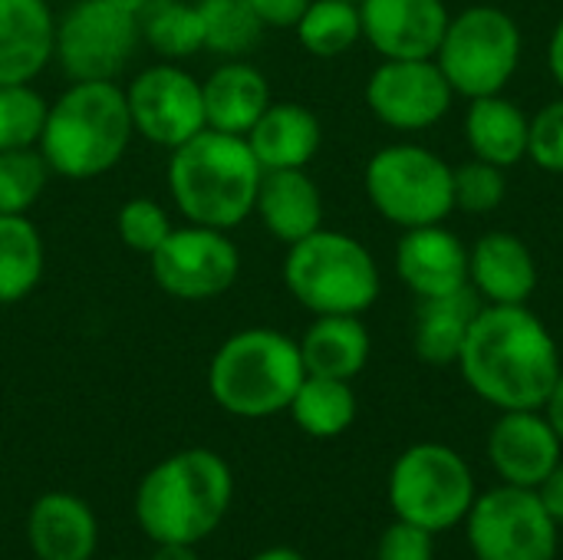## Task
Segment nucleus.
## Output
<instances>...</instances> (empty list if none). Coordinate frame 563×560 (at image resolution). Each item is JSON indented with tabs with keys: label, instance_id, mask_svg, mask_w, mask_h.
<instances>
[{
	"label": "nucleus",
	"instance_id": "4c0bfd02",
	"mask_svg": "<svg viewBox=\"0 0 563 560\" xmlns=\"http://www.w3.org/2000/svg\"><path fill=\"white\" fill-rule=\"evenodd\" d=\"M247 3L257 10L264 26H294L300 13L310 7V0H247Z\"/></svg>",
	"mask_w": 563,
	"mask_h": 560
},
{
	"label": "nucleus",
	"instance_id": "c03bdc74",
	"mask_svg": "<svg viewBox=\"0 0 563 560\" xmlns=\"http://www.w3.org/2000/svg\"><path fill=\"white\" fill-rule=\"evenodd\" d=\"M106 3H115V7H122V10H129V13H139L148 0H106Z\"/></svg>",
	"mask_w": 563,
	"mask_h": 560
},
{
	"label": "nucleus",
	"instance_id": "a878e982",
	"mask_svg": "<svg viewBox=\"0 0 563 560\" xmlns=\"http://www.w3.org/2000/svg\"><path fill=\"white\" fill-rule=\"evenodd\" d=\"M528 129L531 119L525 109L501 92L472 99L465 112V139L472 155L498 168H511L528 155Z\"/></svg>",
	"mask_w": 563,
	"mask_h": 560
},
{
	"label": "nucleus",
	"instance_id": "37998d69",
	"mask_svg": "<svg viewBox=\"0 0 563 560\" xmlns=\"http://www.w3.org/2000/svg\"><path fill=\"white\" fill-rule=\"evenodd\" d=\"M251 560H307L300 551H294V548H267V551H261V554H254Z\"/></svg>",
	"mask_w": 563,
	"mask_h": 560
},
{
	"label": "nucleus",
	"instance_id": "ea45409f",
	"mask_svg": "<svg viewBox=\"0 0 563 560\" xmlns=\"http://www.w3.org/2000/svg\"><path fill=\"white\" fill-rule=\"evenodd\" d=\"M548 66H551L554 83L563 89V17L558 20V26L551 33V43H548Z\"/></svg>",
	"mask_w": 563,
	"mask_h": 560
},
{
	"label": "nucleus",
	"instance_id": "aec40b11",
	"mask_svg": "<svg viewBox=\"0 0 563 560\" xmlns=\"http://www.w3.org/2000/svg\"><path fill=\"white\" fill-rule=\"evenodd\" d=\"M53 40L46 0H0V83H33L53 59Z\"/></svg>",
	"mask_w": 563,
	"mask_h": 560
},
{
	"label": "nucleus",
	"instance_id": "39448f33",
	"mask_svg": "<svg viewBox=\"0 0 563 560\" xmlns=\"http://www.w3.org/2000/svg\"><path fill=\"white\" fill-rule=\"evenodd\" d=\"M307 370L300 343L271 327L228 337L208 366L211 399L238 419H267L290 406Z\"/></svg>",
	"mask_w": 563,
	"mask_h": 560
},
{
	"label": "nucleus",
	"instance_id": "a18cd8bd",
	"mask_svg": "<svg viewBox=\"0 0 563 560\" xmlns=\"http://www.w3.org/2000/svg\"><path fill=\"white\" fill-rule=\"evenodd\" d=\"M350 3H360V0H350Z\"/></svg>",
	"mask_w": 563,
	"mask_h": 560
},
{
	"label": "nucleus",
	"instance_id": "6e6552de",
	"mask_svg": "<svg viewBox=\"0 0 563 560\" xmlns=\"http://www.w3.org/2000/svg\"><path fill=\"white\" fill-rule=\"evenodd\" d=\"M435 63L445 73L455 96H495L518 73L521 26L501 7H465L459 17L449 20Z\"/></svg>",
	"mask_w": 563,
	"mask_h": 560
},
{
	"label": "nucleus",
	"instance_id": "f257e3e1",
	"mask_svg": "<svg viewBox=\"0 0 563 560\" xmlns=\"http://www.w3.org/2000/svg\"><path fill=\"white\" fill-rule=\"evenodd\" d=\"M459 366L472 393L501 413L544 409L563 370L551 330L528 304H485Z\"/></svg>",
	"mask_w": 563,
	"mask_h": 560
},
{
	"label": "nucleus",
	"instance_id": "c9c22d12",
	"mask_svg": "<svg viewBox=\"0 0 563 560\" xmlns=\"http://www.w3.org/2000/svg\"><path fill=\"white\" fill-rule=\"evenodd\" d=\"M528 158L544 168L563 175V96L548 102L528 129Z\"/></svg>",
	"mask_w": 563,
	"mask_h": 560
},
{
	"label": "nucleus",
	"instance_id": "c85d7f7f",
	"mask_svg": "<svg viewBox=\"0 0 563 560\" xmlns=\"http://www.w3.org/2000/svg\"><path fill=\"white\" fill-rule=\"evenodd\" d=\"M139 36L165 59H185L205 50L201 13L195 0H148L139 13Z\"/></svg>",
	"mask_w": 563,
	"mask_h": 560
},
{
	"label": "nucleus",
	"instance_id": "c756f323",
	"mask_svg": "<svg viewBox=\"0 0 563 560\" xmlns=\"http://www.w3.org/2000/svg\"><path fill=\"white\" fill-rule=\"evenodd\" d=\"M297 40L313 56H340L363 36L360 3L350 0H310V7L294 23Z\"/></svg>",
	"mask_w": 563,
	"mask_h": 560
},
{
	"label": "nucleus",
	"instance_id": "f704fd0d",
	"mask_svg": "<svg viewBox=\"0 0 563 560\" xmlns=\"http://www.w3.org/2000/svg\"><path fill=\"white\" fill-rule=\"evenodd\" d=\"M115 231H119V241H122L129 251L152 257V254L158 251V244L172 234V218H168V211H165L158 201H152V198H129V201L119 208Z\"/></svg>",
	"mask_w": 563,
	"mask_h": 560
},
{
	"label": "nucleus",
	"instance_id": "bb28decb",
	"mask_svg": "<svg viewBox=\"0 0 563 560\" xmlns=\"http://www.w3.org/2000/svg\"><path fill=\"white\" fill-rule=\"evenodd\" d=\"M46 251L26 215H0V307L26 300L43 277Z\"/></svg>",
	"mask_w": 563,
	"mask_h": 560
},
{
	"label": "nucleus",
	"instance_id": "20e7f679",
	"mask_svg": "<svg viewBox=\"0 0 563 560\" xmlns=\"http://www.w3.org/2000/svg\"><path fill=\"white\" fill-rule=\"evenodd\" d=\"M132 116L125 89L112 83H73L49 109L40 135V152L53 175L89 182L112 172L129 142Z\"/></svg>",
	"mask_w": 563,
	"mask_h": 560
},
{
	"label": "nucleus",
	"instance_id": "9b49d317",
	"mask_svg": "<svg viewBox=\"0 0 563 560\" xmlns=\"http://www.w3.org/2000/svg\"><path fill=\"white\" fill-rule=\"evenodd\" d=\"M139 40L135 13L106 0H79L56 20L53 56L73 83H112Z\"/></svg>",
	"mask_w": 563,
	"mask_h": 560
},
{
	"label": "nucleus",
	"instance_id": "ddd939ff",
	"mask_svg": "<svg viewBox=\"0 0 563 560\" xmlns=\"http://www.w3.org/2000/svg\"><path fill=\"white\" fill-rule=\"evenodd\" d=\"M125 102L135 135L168 152L205 129L201 83L172 59L142 69L125 86Z\"/></svg>",
	"mask_w": 563,
	"mask_h": 560
},
{
	"label": "nucleus",
	"instance_id": "cd10ccee",
	"mask_svg": "<svg viewBox=\"0 0 563 560\" xmlns=\"http://www.w3.org/2000/svg\"><path fill=\"white\" fill-rule=\"evenodd\" d=\"M287 413L294 416L300 432L313 439H336L356 422V393L346 380L307 373Z\"/></svg>",
	"mask_w": 563,
	"mask_h": 560
},
{
	"label": "nucleus",
	"instance_id": "a19ab883",
	"mask_svg": "<svg viewBox=\"0 0 563 560\" xmlns=\"http://www.w3.org/2000/svg\"><path fill=\"white\" fill-rule=\"evenodd\" d=\"M544 416L551 419L554 432L561 436L563 442V370L561 376H558V383H554V389H551V396H548V403H544Z\"/></svg>",
	"mask_w": 563,
	"mask_h": 560
},
{
	"label": "nucleus",
	"instance_id": "2eb2a0df",
	"mask_svg": "<svg viewBox=\"0 0 563 560\" xmlns=\"http://www.w3.org/2000/svg\"><path fill=\"white\" fill-rule=\"evenodd\" d=\"M561 459L563 442L544 409H508L488 432V462L505 485L538 488Z\"/></svg>",
	"mask_w": 563,
	"mask_h": 560
},
{
	"label": "nucleus",
	"instance_id": "dca6fc26",
	"mask_svg": "<svg viewBox=\"0 0 563 560\" xmlns=\"http://www.w3.org/2000/svg\"><path fill=\"white\" fill-rule=\"evenodd\" d=\"M360 20L383 59H435L452 17L442 0H360Z\"/></svg>",
	"mask_w": 563,
	"mask_h": 560
},
{
	"label": "nucleus",
	"instance_id": "6ab92c4d",
	"mask_svg": "<svg viewBox=\"0 0 563 560\" xmlns=\"http://www.w3.org/2000/svg\"><path fill=\"white\" fill-rule=\"evenodd\" d=\"M26 541L36 560H92L99 525L86 502L69 492H46L26 518Z\"/></svg>",
	"mask_w": 563,
	"mask_h": 560
},
{
	"label": "nucleus",
	"instance_id": "f8f14e48",
	"mask_svg": "<svg viewBox=\"0 0 563 560\" xmlns=\"http://www.w3.org/2000/svg\"><path fill=\"white\" fill-rule=\"evenodd\" d=\"M148 264L155 284L168 297L201 304L234 287L241 274V251L228 231L188 221L185 228H172Z\"/></svg>",
	"mask_w": 563,
	"mask_h": 560
},
{
	"label": "nucleus",
	"instance_id": "4468645a",
	"mask_svg": "<svg viewBox=\"0 0 563 560\" xmlns=\"http://www.w3.org/2000/svg\"><path fill=\"white\" fill-rule=\"evenodd\" d=\"M455 89L435 59H383L366 79L369 112L399 132H422L442 122Z\"/></svg>",
	"mask_w": 563,
	"mask_h": 560
},
{
	"label": "nucleus",
	"instance_id": "1a4fd4ad",
	"mask_svg": "<svg viewBox=\"0 0 563 560\" xmlns=\"http://www.w3.org/2000/svg\"><path fill=\"white\" fill-rule=\"evenodd\" d=\"M366 195L399 228L442 224L455 211L452 165L426 145H386L366 165Z\"/></svg>",
	"mask_w": 563,
	"mask_h": 560
},
{
	"label": "nucleus",
	"instance_id": "7c9ffc66",
	"mask_svg": "<svg viewBox=\"0 0 563 560\" xmlns=\"http://www.w3.org/2000/svg\"><path fill=\"white\" fill-rule=\"evenodd\" d=\"M195 3L201 13L205 50L224 59H241L261 43L264 20L247 0H195Z\"/></svg>",
	"mask_w": 563,
	"mask_h": 560
},
{
	"label": "nucleus",
	"instance_id": "7ed1b4c3",
	"mask_svg": "<svg viewBox=\"0 0 563 560\" xmlns=\"http://www.w3.org/2000/svg\"><path fill=\"white\" fill-rule=\"evenodd\" d=\"M264 168L244 135L201 129L168 158V191L191 224L231 231L254 215Z\"/></svg>",
	"mask_w": 563,
	"mask_h": 560
},
{
	"label": "nucleus",
	"instance_id": "5701e85b",
	"mask_svg": "<svg viewBox=\"0 0 563 560\" xmlns=\"http://www.w3.org/2000/svg\"><path fill=\"white\" fill-rule=\"evenodd\" d=\"M264 172L307 168L323 142L320 119L300 102H271L254 129L244 135Z\"/></svg>",
	"mask_w": 563,
	"mask_h": 560
},
{
	"label": "nucleus",
	"instance_id": "58836bf2",
	"mask_svg": "<svg viewBox=\"0 0 563 560\" xmlns=\"http://www.w3.org/2000/svg\"><path fill=\"white\" fill-rule=\"evenodd\" d=\"M538 495H541L548 515L558 521V528H563V459L554 465V472L538 485Z\"/></svg>",
	"mask_w": 563,
	"mask_h": 560
},
{
	"label": "nucleus",
	"instance_id": "f03ea898",
	"mask_svg": "<svg viewBox=\"0 0 563 560\" xmlns=\"http://www.w3.org/2000/svg\"><path fill=\"white\" fill-rule=\"evenodd\" d=\"M231 498V465L211 449H185L145 472L135 518L155 545H198L224 521Z\"/></svg>",
	"mask_w": 563,
	"mask_h": 560
},
{
	"label": "nucleus",
	"instance_id": "b1692460",
	"mask_svg": "<svg viewBox=\"0 0 563 560\" xmlns=\"http://www.w3.org/2000/svg\"><path fill=\"white\" fill-rule=\"evenodd\" d=\"M369 330L356 314H327L307 327L300 356L310 376L353 383L369 363Z\"/></svg>",
	"mask_w": 563,
	"mask_h": 560
},
{
	"label": "nucleus",
	"instance_id": "72a5a7b5",
	"mask_svg": "<svg viewBox=\"0 0 563 560\" xmlns=\"http://www.w3.org/2000/svg\"><path fill=\"white\" fill-rule=\"evenodd\" d=\"M452 185H455V208H462L468 215H488L508 195L505 168L482 162V158H472V162L452 168Z\"/></svg>",
	"mask_w": 563,
	"mask_h": 560
},
{
	"label": "nucleus",
	"instance_id": "0eeeda50",
	"mask_svg": "<svg viewBox=\"0 0 563 560\" xmlns=\"http://www.w3.org/2000/svg\"><path fill=\"white\" fill-rule=\"evenodd\" d=\"M475 475L468 462L442 442L409 446L389 472V505L396 518L432 535L459 528L475 505Z\"/></svg>",
	"mask_w": 563,
	"mask_h": 560
},
{
	"label": "nucleus",
	"instance_id": "f3484780",
	"mask_svg": "<svg viewBox=\"0 0 563 560\" xmlns=\"http://www.w3.org/2000/svg\"><path fill=\"white\" fill-rule=\"evenodd\" d=\"M396 274L419 297H445L468 287V248L445 224L406 228L396 244Z\"/></svg>",
	"mask_w": 563,
	"mask_h": 560
},
{
	"label": "nucleus",
	"instance_id": "4be33fe9",
	"mask_svg": "<svg viewBox=\"0 0 563 560\" xmlns=\"http://www.w3.org/2000/svg\"><path fill=\"white\" fill-rule=\"evenodd\" d=\"M254 215L284 244H294L323 228V195L307 168L264 172Z\"/></svg>",
	"mask_w": 563,
	"mask_h": 560
},
{
	"label": "nucleus",
	"instance_id": "473e14b6",
	"mask_svg": "<svg viewBox=\"0 0 563 560\" xmlns=\"http://www.w3.org/2000/svg\"><path fill=\"white\" fill-rule=\"evenodd\" d=\"M49 175L40 149L0 152V215H26L40 201Z\"/></svg>",
	"mask_w": 563,
	"mask_h": 560
},
{
	"label": "nucleus",
	"instance_id": "a211bd4d",
	"mask_svg": "<svg viewBox=\"0 0 563 560\" xmlns=\"http://www.w3.org/2000/svg\"><path fill=\"white\" fill-rule=\"evenodd\" d=\"M468 284L485 304H528L538 290V261L511 231H488L468 248Z\"/></svg>",
	"mask_w": 563,
	"mask_h": 560
},
{
	"label": "nucleus",
	"instance_id": "9d476101",
	"mask_svg": "<svg viewBox=\"0 0 563 560\" xmlns=\"http://www.w3.org/2000/svg\"><path fill=\"white\" fill-rule=\"evenodd\" d=\"M465 535L475 560H554L561 528L548 515L538 488L501 482L475 495Z\"/></svg>",
	"mask_w": 563,
	"mask_h": 560
},
{
	"label": "nucleus",
	"instance_id": "e433bc0d",
	"mask_svg": "<svg viewBox=\"0 0 563 560\" xmlns=\"http://www.w3.org/2000/svg\"><path fill=\"white\" fill-rule=\"evenodd\" d=\"M376 560H435V535L396 518L376 545Z\"/></svg>",
	"mask_w": 563,
	"mask_h": 560
},
{
	"label": "nucleus",
	"instance_id": "49530a36",
	"mask_svg": "<svg viewBox=\"0 0 563 560\" xmlns=\"http://www.w3.org/2000/svg\"><path fill=\"white\" fill-rule=\"evenodd\" d=\"M115 560H122V558H115Z\"/></svg>",
	"mask_w": 563,
	"mask_h": 560
},
{
	"label": "nucleus",
	"instance_id": "79ce46f5",
	"mask_svg": "<svg viewBox=\"0 0 563 560\" xmlns=\"http://www.w3.org/2000/svg\"><path fill=\"white\" fill-rule=\"evenodd\" d=\"M152 560H198L195 545H158Z\"/></svg>",
	"mask_w": 563,
	"mask_h": 560
},
{
	"label": "nucleus",
	"instance_id": "412c9836",
	"mask_svg": "<svg viewBox=\"0 0 563 560\" xmlns=\"http://www.w3.org/2000/svg\"><path fill=\"white\" fill-rule=\"evenodd\" d=\"M205 99V125L228 132V135H247L254 122L271 106V86L267 76L244 63V59H224L208 73L201 83Z\"/></svg>",
	"mask_w": 563,
	"mask_h": 560
},
{
	"label": "nucleus",
	"instance_id": "2f4dec72",
	"mask_svg": "<svg viewBox=\"0 0 563 560\" xmlns=\"http://www.w3.org/2000/svg\"><path fill=\"white\" fill-rule=\"evenodd\" d=\"M49 102L30 83H0V152L36 149Z\"/></svg>",
	"mask_w": 563,
	"mask_h": 560
},
{
	"label": "nucleus",
	"instance_id": "393cba45",
	"mask_svg": "<svg viewBox=\"0 0 563 560\" xmlns=\"http://www.w3.org/2000/svg\"><path fill=\"white\" fill-rule=\"evenodd\" d=\"M482 307H485V300L472 290V284L455 294L422 300L419 317H416V333H412L416 356L429 366L459 363L468 330Z\"/></svg>",
	"mask_w": 563,
	"mask_h": 560
},
{
	"label": "nucleus",
	"instance_id": "423d86ee",
	"mask_svg": "<svg viewBox=\"0 0 563 560\" xmlns=\"http://www.w3.org/2000/svg\"><path fill=\"white\" fill-rule=\"evenodd\" d=\"M284 284L290 297L313 317L363 314L379 297V267L363 241L343 231L317 228L313 234L287 244Z\"/></svg>",
	"mask_w": 563,
	"mask_h": 560
}]
</instances>
